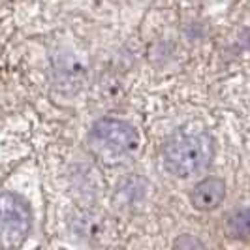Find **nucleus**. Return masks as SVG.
<instances>
[{"label": "nucleus", "instance_id": "nucleus-1", "mask_svg": "<svg viewBox=\"0 0 250 250\" xmlns=\"http://www.w3.org/2000/svg\"><path fill=\"white\" fill-rule=\"evenodd\" d=\"M88 152L104 166H119L130 160L139 147L136 128L119 119H102L88 130Z\"/></svg>", "mask_w": 250, "mask_h": 250}, {"label": "nucleus", "instance_id": "nucleus-2", "mask_svg": "<svg viewBox=\"0 0 250 250\" xmlns=\"http://www.w3.org/2000/svg\"><path fill=\"white\" fill-rule=\"evenodd\" d=\"M213 154L214 141L209 134H187L171 139L164 147V164L171 175L179 179H192L207 169Z\"/></svg>", "mask_w": 250, "mask_h": 250}, {"label": "nucleus", "instance_id": "nucleus-3", "mask_svg": "<svg viewBox=\"0 0 250 250\" xmlns=\"http://www.w3.org/2000/svg\"><path fill=\"white\" fill-rule=\"evenodd\" d=\"M30 205L13 192H0V249H19L30 231Z\"/></svg>", "mask_w": 250, "mask_h": 250}, {"label": "nucleus", "instance_id": "nucleus-4", "mask_svg": "<svg viewBox=\"0 0 250 250\" xmlns=\"http://www.w3.org/2000/svg\"><path fill=\"white\" fill-rule=\"evenodd\" d=\"M55 85L62 92H77L88 79V68L83 59H79L74 51L61 49L51 59Z\"/></svg>", "mask_w": 250, "mask_h": 250}, {"label": "nucleus", "instance_id": "nucleus-5", "mask_svg": "<svg viewBox=\"0 0 250 250\" xmlns=\"http://www.w3.org/2000/svg\"><path fill=\"white\" fill-rule=\"evenodd\" d=\"M226 196V183L220 177L203 179L192 190V205L198 211H213L218 207Z\"/></svg>", "mask_w": 250, "mask_h": 250}, {"label": "nucleus", "instance_id": "nucleus-6", "mask_svg": "<svg viewBox=\"0 0 250 250\" xmlns=\"http://www.w3.org/2000/svg\"><path fill=\"white\" fill-rule=\"evenodd\" d=\"M226 233L237 241H249L250 233V216L249 209H237L226 220Z\"/></svg>", "mask_w": 250, "mask_h": 250}, {"label": "nucleus", "instance_id": "nucleus-7", "mask_svg": "<svg viewBox=\"0 0 250 250\" xmlns=\"http://www.w3.org/2000/svg\"><path fill=\"white\" fill-rule=\"evenodd\" d=\"M173 250H205V247L201 245V241L198 237L185 233L173 241Z\"/></svg>", "mask_w": 250, "mask_h": 250}]
</instances>
